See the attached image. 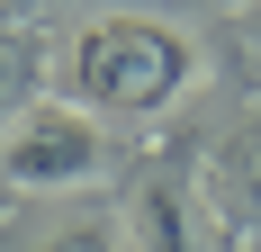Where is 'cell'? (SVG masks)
<instances>
[{"label":"cell","mask_w":261,"mask_h":252,"mask_svg":"<svg viewBox=\"0 0 261 252\" xmlns=\"http://www.w3.org/2000/svg\"><path fill=\"white\" fill-rule=\"evenodd\" d=\"M18 9H27V0H0V27H18Z\"/></svg>","instance_id":"6"},{"label":"cell","mask_w":261,"mask_h":252,"mask_svg":"<svg viewBox=\"0 0 261 252\" xmlns=\"http://www.w3.org/2000/svg\"><path fill=\"white\" fill-rule=\"evenodd\" d=\"M198 54L162 18H90L72 36V108L90 117H162L189 90Z\"/></svg>","instance_id":"1"},{"label":"cell","mask_w":261,"mask_h":252,"mask_svg":"<svg viewBox=\"0 0 261 252\" xmlns=\"http://www.w3.org/2000/svg\"><path fill=\"white\" fill-rule=\"evenodd\" d=\"M99 162H108V144L90 126V108H27L9 126V153H0V171L18 189H81Z\"/></svg>","instance_id":"2"},{"label":"cell","mask_w":261,"mask_h":252,"mask_svg":"<svg viewBox=\"0 0 261 252\" xmlns=\"http://www.w3.org/2000/svg\"><path fill=\"white\" fill-rule=\"evenodd\" d=\"M135 243H144V252H198L189 198L171 189V180H144V189H135Z\"/></svg>","instance_id":"3"},{"label":"cell","mask_w":261,"mask_h":252,"mask_svg":"<svg viewBox=\"0 0 261 252\" xmlns=\"http://www.w3.org/2000/svg\"><path fill=\"white\" fill-rule=\"evenodd\" d=\"M36 252H117V234L108 225H72V234H54V243H36Z\"/></svg>","instance_id":"5"},{"label":"cell","mask_w":261,"mask_h":252,"mask_svg":"<svg viewBox=\"0 0 261 252\" xmlns=\"http://www.w3.org/2000/svg\"><path fill=\"white\" fill-rule=\"evenodd\" d=\"M36 81H45V45L27 27H0V126L36 108Z\"/></svg>","instance_id":"4"}]
</instances>
